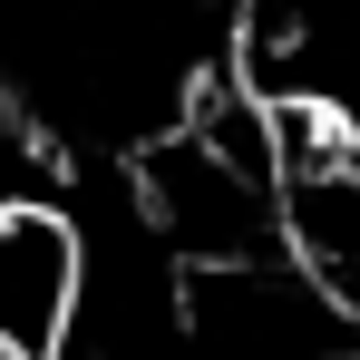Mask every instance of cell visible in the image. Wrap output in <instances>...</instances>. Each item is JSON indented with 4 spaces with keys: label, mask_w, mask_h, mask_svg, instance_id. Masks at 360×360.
I'll return each mask as SVG.
<instances>
[{
    "label": "cell",
    "mask_w": 360,
    "mask_h": 360,
    "mask_svg": "<svg viewBox=\"0 0 360 360\" xmlns=\"http://www.w3.org/2000/svg\"><path fill=\"white\" fill-rule=\"evenodd\" d=\"M321 360H360V351H321Z\"/></svg>",
    "instance_id": "obj_2"
},
{
    "label": "cell",
    "mask_w": 360,
    "mask_h": 360,
    "mask_svg": "<svg viewBox=\"0 0 360 360\" xmlns=\"http://www.w3.org/2000/svg\"><path fill=\"white\" fill-rule=\"evenodd\" d=\"M273 156H283V253L331 292L341 321H360V117L283 98Z\"/></svg>",
    "instance_id": "obj_1"
}]
</instances>
